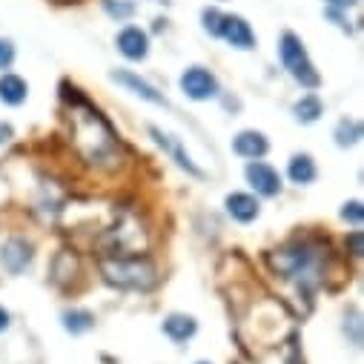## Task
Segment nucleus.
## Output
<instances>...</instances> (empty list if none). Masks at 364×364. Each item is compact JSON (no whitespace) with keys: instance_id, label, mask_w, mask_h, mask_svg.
<instances>
[{"instance_id":"1","label":"nucleus","mask_w":364,"mask_h":364,"mask_svg":"<svg viewBox=\"0 0 364 364\" xmlns=\"http://www.w3.org/2000/svg\"><path fill=\"white\" fill-rule=\"evenodd\" d=\"M63 101L69 107V144L83 166L95 172H118L124 164V146L118 132L98 107L89 104L75 86L63 83Z\"/></svg>"},{"instance_id":"2","label":"nucleus","mask_w":364,"mask_h":364,"mask_svg":"<svg viewBox=\"0 0 364 364\" xmlns=\"http://www.w3.org/2000/svg\"><path fill=\"white\" fill-rule=\"evenodd\" d=\"M327 258H330V247L316 241H290L267 255L276 276L296 282L299 287H307V290L321 284Z\"/></svg>"},{"instance_id":"3","label":"nucleus","mask_w":364,"mask_h":364,"mask_svg":"<svg viewBox=\"0 0 364 364\" xmlns=\"http://www.w3.org/2000/svg\"><path fill=\"white\" fill-rule=\"evenodd\" d=\"M98 269L107 284L118 290H152L158 284V269L146 255H101Z\"/></svg>"},{"instance_id":"4","label":"nucleus","mask_w":364,"mask_h":364,"mask_svg":"<svg viewBox=\"0 0 364 364\" xmlns=\"http://www.w3.org/2000/svg\"><path fill=\"white\" fill-rule=\"evenodd\" d=\"M98 247L104 255H141L149 247V230L135 210H121L115 224L104 230Z\"/></svg>"},{"instance_id":"5","label":"nucleus","mask_w":364,"mask_h":364,"mask_svg":"<svg viewBox=\"0 0 364 364\" xmlns=\"http://www.w3.org/2000/svg\"><path fill=\"white\" fill-rule=\"evenodd\" d=\"M279 55H282L284 69H287L301 86L316 89V86L321 83V75H318V69L313 66V60H310V55H307V49H304V43H301L299 35L284 32L282 41H279Z\"/></svg>"},{"instance_id":"6","label":"nucleus","mask_w":364,"mask_h":364,"mask_svg":"<svg viewBox=\"0 0 364 364\" xmlns=\"http://www.w3.org/2000/svg\"><path fill=\"white\" fill-rule=\"evenodd\" d=\"M181 89H184V95L193 101H210L218 95V80L210 69L190 66L184 75H181Z\"/></svg>"},{"instance_id":"7","label":"nucleus","mask_w":364,"mask_h":364,"mask_svg":"<svg viewBox=\"0 0 364 364\" xmlns=\"http://www.w3.org/2000/svg\"><path fill=\"white\" fill-rule=\"evenodd\" d=\"M247 181H250V187L264 198H272V196L282 193V175L264 161H250L247 164Z\"/></svg>"},{"instance_id":"8","label":"nucleus","mask_w":364,"mask_h":364,"mask_svg":"<svg viewBox=\"0 0 364 364\" xmlns=\"http://www.w3.org/2000/svg\"><path fill=\"white\" fill-rule=\"evenodd\" d=\"M218 38H224L230 46L235 49H255V32L250 29V23L241 18V15H224L221 18V29H218Z\"/></svg>"},{"instance_id":"9","label":"nucleus","mask_w":364,"mask_h":364,"mask_svg":"<svg viewBox=\"0 0 364 364\" xmlns=\"http://www.w3.org/2000/svg\"><path fill=\"white\" fill-rule=\"evenodd\" d=\"M32 244L26 238H9L4 241V247H0V264H4L12 276H18V272H23L32 261Z\"/></svg>"},{"instance_id":"10","label":"nucleus","mask_w":364,"mask_h":364,"mask_svg":"<svg viewBox=\"0 0 364 364\" xmlns=\"http://www.w3.org/2000/svg\"><path fill=\"white\" fill-rule=\"evenodd\" d=\"M149 135L155 138V144H158L164 152H169V158H172L181 169H187L190 175H201V169L193 164V158L184 152V146H181V141H178V138L166 135V132H164V129H158V127H149Z\"/></svg>"},{"instance_id":"11","label":"nucleus","mask_w":364,"mask_h":364,"mask_svg":"<svg viewBox=\"0 0 364 364\" xmlns=\"http://www.w3.org/2000/svg\"><path fill=\"white\" fill-rule=\"evenodd\" d=\"M80 272V261L72 250H60L55 258H52V267H49V279L58 284V287H69Z\"/></svg>"},{"instance_id":"12","label":"nucleus","mask_w":364,"mask_h":364,"mask_svg":"<svg viewBox=\"0 0 364 364\" xmlns=\"http://www.w3.org/2000/svg\"><path fill=\"white\" fill-rule=\"evenodd\" d=\"M118 52L127 60H144L149 55V38H146V32H141L138 26L121 29V35H118Z\"/></svg>"},{"instance_id":"13","label":"nucleus","mask_w":364,"mask_h":364,"mask_svg":"<svg viewBox=\"0 0 364 364\" xmlns=\"http://www.w3.org/2000/svg\"><path fill=\"white\" fill-rule=\"evenodd\" d=\"M112 80H118L121 86H127V89H129V92H135L138 98H144V101H149V104H155V107H166V101H164V95L158 92V89H155L152 83L141 80L135 72L118 69V72H112Z\"/></svg>"},{"instance_id":"14","label":"nucleus","mask_w":364,"mask_h":364,"mask_svg":"<svg viewBox=\"0 0 364 364\" xmlns=\"http://www.w3.org/2000/svg\"><path fill=\"white\" fill-rule=\"evenodd\" d=\"M232 149H235L241 158L258 161V158H264V155H267V149H269V141L264 138V132H255V129H244V132H238V135H235V141H232Z\"/></svg>"},{"instance_id":"15","label":"nucleus","mask_w":364,"mask_h":364,"mask_svg":"<svg viewBox=\"0 0 364 364\" xmlns=\"http://www.w3.org/2000/svg\"><path fill=\"white\" fill-rule=\"evenodd\" d=\"M224 204H227V213H230L235 221H241V224L255 221L258 213H261V204H258L252 196H247V193H232V196H227Z\"/></svg>"},{"instance_id":"16","label":"nucleus","mask_w":364,"mask_h":364,"mask_svg":"<svg viewBox=\"0 0 364 364\" xmlns=\"http://www.w3.org/2000/svg\"><path fill=\"white\" fill-rule=\"evenodd\" d=\"M196 330H198V324H196V318L187 316V313H172V316L164 318V333H166L172 341H187V338L196 336Z\"/></svg>"},{"instance_id":"17","label":"nucleus","mask_w":364,"mask_h":364,"mask_svg":"<svg viewBox=\"0 0 364 364\" xmlns=\"http://www.w3.org/2000/svg\"><path fill=\"white\" fill-rule=\"evenodd\" d=\"M29 95V86L18 75H0V101L9 107H21Z\"/></svg>"},{"instance_id":"18","label":"nucleus","mask_w":364,"mask_h":364,"mask_svg":"<svg viewBox=\"0 0 364 364\" xmlns=\"http://www.w3.org/2000/svg\"><path fill=\"white\" fill-rule=\"evenodd\" d=\"M287 175H290L293 184L307 187V184H313V181H316L318 169H316V161L301 152V155H293V161H290V166H287Z\"/></svg>"},{"instance_id":"19","label":"nucleus","mask_w":364,"mask_h":364,"mask_svg":"<svg viewBox=\"0 0 364 364\" xmlns=\"http://www.w3.org/2000/svg\"><path fill=\"white\" fill-rule=\"evenodd\" d=\"M321 112H324V107H321L318 95H304V98L296 101V107H293V115H296V121H301V124H316V121L321 118Z\"/></svg>"},{"instance_id":"20","label":"nucleus","mask_w":364,"mask_h":364,"mask_svg":"<svg viewBox=\"0 0 364 364\" xmlns=\"http://www.w3.org/2000/svg\"><path fill=\"white\" fill-rule=\"evenodd\" d=\"M92 324H95V316L89 313V310H66L63 313V327L72 336H80L86 330H92Z\"/></svg>"},{"instance_id":"21","label":"nucleus","mask_w":364,"mask_h":364,"mask_svg":"<svg viewBox=\"0 0 364 364\" xmlns=\"http://www.w3.org/2000/svg\"><path fill=\"white\" fill-rule=\"evenodd\" d=\"M358 138H361V124L355 118H344L336 124V144L338 146H353V144H358Z\"/></svg>"},{"instance_id":"22","label":"nucleus","mask_w":364,"mask_h":364,"mask_svg":"<svg viewBox=\"0 0 364 364\" xmlns=\"http://www.w3.org/2000/svg\"><path fill=\"white\" fill-rule=\"evenodd\" d=\"M104 9L115 21H129L135 15V4H132V0H104Z\"/></svg>"},{"instance_id":"23","label":"nucleus","mask_w":364,"mask_h":364,"mask_svg":"<svg viewBox=\"0 0 364 364\" xmlns=\"http://www.w3.org/2000/svg\"><path fill=\"white\" fill-rule=\"evenodd\" d=\"M341 218L358 227V224H361V218H364V207H361V201H347V204L341 207Z\"/></svg>"},{"instance_id":"24","label":"nucleus","mask_w":364,"mask_h":364,"mask_svg":"<svg viewBox=\"0 0 364 364\" xmlns=\"http://www.w3.org/2000/svg\"><path fill=\"white\" fill-rule=\"evenodd\" d=\"M344 247H347V252H350L353 258H361V255H364V235H361V230H353V232L344 238Z\"/></svg>"},{"instance_id":"25","label":"nucleus","mask_w":364,"mask_h":364,"mask_svg":"<svg viewBox=\"0 0 364 364\" xmlns=\"http://www.w3.org/2000/svg\"><path fill=\"white\" fill-rule=\"evenodd\" d=\"M221 18H224V15H221L218 9H204V12H201L204 29H207L210 35H215V38H218V29H221Z\"/></svg>"},{"instance_id":"26","label":"nucleus","mask_w":364,"mask_h":364,"mask_svg":"<svg viewBox=\"0 0 364 364\" xmlns=\"http://www.w3.org/2000/svg\"><path fill=\"white\" fill-rule=\"evenodd\" d=\"M15 60V46L9 41H0V69H9Z\"/></svg>"},{"instance_id":"27","label":"nucleus","mask_w":364,"mask_h":364,"mask_svg":"<svg viewBox=\"0 0 364 364\" xmlns=\"http://www.w3.org/2000/svg\"><path fill=\"white\" fill-rule=\"evenodd\" d=\"M324 4H327L330 9H350V6L358 4V0H324Z\"/></svg>"},{"instance_id":"28","label":"nucleus","mask_w":364,"mask_h":364,"mask_svg":"<svg viewBox=\"0 0 364 364\" xmlns=\"http://www.w3.org/2000/svg\"><path fill=\"white\" fill-rule=\"evenodd\" d=\"M12 138V127L9 124H4V121H0V144H6Z\"/></svg>"},{"instance_id":"29","label":"nucleus","mask_w":364,"mask_h":364,"mask_svg":"<svg viewBox=\"0 0 364 364\" xmlns=\"http://www.w3.org/2000/svg\"><path fill=\"white\" fill-rule=\"evenodd\" d=\"M284 364H304V358H301V353H299V350H293V353L287 355V361H284Z\"/></svg>"},{"instance_id":"30","label":"nucleus","mask_w":364,"mask_h":364,"mask_svg":"<svg viewBox=\"0 0 364 364\" xmlns=\"http://www.w3.org/2000/svg\"><path fill=\"white\" fill-rule=\"evenodd\" d=\"M6 327H9V313H6L4 307H0V333H4Z\"/></svg>"},{"instance_id":"31","label":"nucleus","mask_w":364,"mask_h":364,"mask_svg":"<svg viewBox=\"0 0 364 364\" xmlns=\"http://www.w3.org/2000/svg\"><path fill=\"white\" fill-rule=\"evenodd\" d=\"M152 4H164V6H166V4H169V0H152Z\"/></svg>"},{"instance_id":"32","label":"nucleus","mask_w":364,"mask_h":364,"mask_svg":"<svg viewBox=\"0 0 364 364\" xmlns=\"http://www.w3.org/2000/svg\"><path fill=\"white\" fill-rule=\"evenodd\" d=\"M58 4H75V0H58Z\"/></svg>"},{"instance_id":"33","label":"nucleus","mask_w":364,"mask_h":364,"mask_svg":"<svg viewBox=\"0 0 364 364\" xmlns=\"http://www.w3.org/2000/svg\"><path fill=\"white\" fill-rule=\"evenodd\" d=\"M198 364H210V361H198Z\"/></svg>"}]
</instances>
